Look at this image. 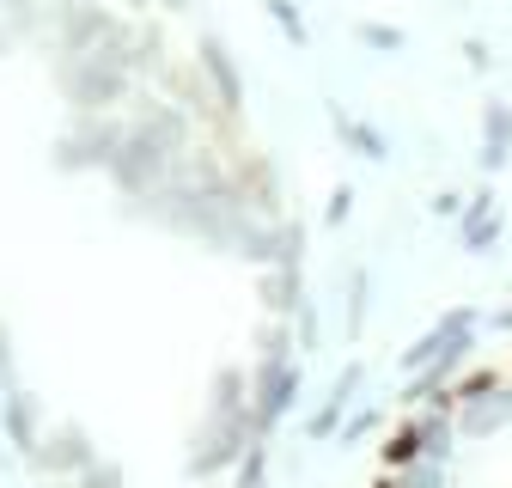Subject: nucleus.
I'll return each mask as SVG.
<instances>
[]
</instances>
